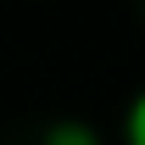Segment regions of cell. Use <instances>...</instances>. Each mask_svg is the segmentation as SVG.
I'll return each mask as SVG.
<instances>
[{
  "instance_id": "6da1fadb",
  "label": "cell",
  "mask_w": 145,
  "mask_h": 145,
  "mask_svg": "<svg viewBox=\"0 0 145 145\" xmlns=\"http://www.w3.org/2000/svg\"><path fill=\"white\" fill-rule=\"evenodd\" d=\"M128 134H134V140L145 145V95L134 101V112H128Z\"/></svg>"
}]
</instances>
